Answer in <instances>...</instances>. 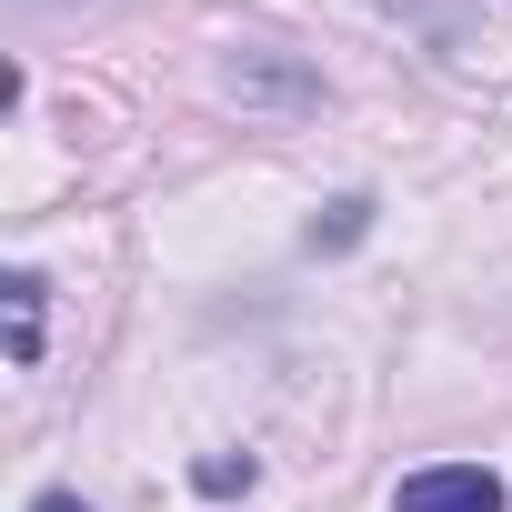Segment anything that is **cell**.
Returning a JSON list of instances; mask_svg holds the SVG:
<instances>
[{
  "label": "cell",
  "instance_id": "6da1fadb",
  "mask_svg": "<svg viewBox=\"0 0 512 512\" xmlns=\"http://www.w3.org/2000/svg\"><path fill=\"white\" fill-rule=\"evenodd\" d=\"M392 512H502V482L482 462H432L392 492Z\"/></svg>",
  "mask_w": 512,
  "mask_h": 512
},
{
  "label": "cell",
  "instance_id": "7a4b0ae2",
  "mask_svg": "<svg viewBox=\"0 0 512 512\" xmlns=\"http://www.w3.org/2000/svg\"><path fill=\"white\" fill-rule=\"evenodd\" d=\"M11 362H41V272H11Z\"/></svg>",
  "mask_w": 512,
  "mask_h": 512
},
{
  "label": "cell",
  "instance_id": "3957f363",
  "mask_svg": "<svg viewBox=\"0 0 512 512\" xmlns=\"http://www.w3.org/2000/svg\"><path fill=\"white\" fill-rule=\"evenodd\" d=\"M362 211H372V201H332V221H312V241H332V251L362 241Z\"/></svg>",
  "mask_w": 512,
  "mask_h": 512
},
{
  "label": "cell",
  "instance_id": "277c9868",
  "mask_svg": "<svg viewBox=\"0 0 512 512\" xmlns=\"http://www.w3.org/2000/svg\"><path fill=\"white\" fill-rule=\"evenodd\" d=\"M241 482H251V462H231V452H221V462H201V492H241Z\"/></svg>",
  "mask_w": 512,
  "mask_h": 512
},
{
  "label": "cell",
  "instance_id": "5b68a950",
  "mask_svg": "<svg viewBox=\"0 0 512 512\" xmlns=\"http://www.w3.org/2000/svg\"><path fill=\"white\" fill-rule=\"evenodd\" d=\"M31 512H91V502H81V492H41Z\"/></svg>",
  "mask_w": 512,
  "mask_h": 512
}]
</instances>
